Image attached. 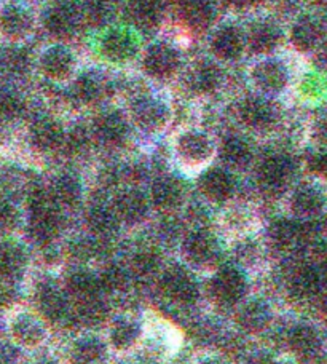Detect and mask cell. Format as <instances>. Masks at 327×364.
Masks as SVG:
<instances>
[{"instance_id":"obj_36","label":"cell","mask_w":327,"mask_h":364,"mask_svg":"<svg viewBox=\"0 0 327 364\" xmlns=\"http://www.w3.org/2000/svg\"><path fill=\"white\" fill-rule=\"evenodd\" d=\"M64 144L72 154H80L85 149H88L90 136L85 129L77 128L68 136V138H64Z\"/></svg>"},{"instance_id":"obj_42","label":"cell","mask_w":327,"mask_h":364,"mask_svg":"<svg viewBox=\"0 0 327 364\" xmlns=\"http://www.w3.org/2000/svg\"><path fill=\"white\" fill-rule=\"evenodd\" d=\"M323 272H324V277L327 278V256L324 259V265H323Z\"/></svg>"},{"instance_id":"obj_15","label":"cell","mask_w":327,"mask_h":364,"mask_svg":"<svg viewBox=\"0 0 327 364\" xmlns=\"http://www.w3.org/2000/svg\"><path fill=\"white\" fill-rule=\"evenodd\" d=\"M115 214L117 218L125 220L128 224H137L147 216L149 203L139 191L129 188L122 192L115 200Z\"/></svg>"},{"instance_id":"obj_6","label":"cell","mask_w":327,"mask_h":364,"mask_svg":"<svg viewBox=\"0 0 327 364\" xmlns=\"http://www.w3.org/2000/svg\"><path fill=\"white\" fill-rule=\"evenodd\" d=\"M251 77L254 85L268 95L283 91L287 85V79H289L284 64L274 60L262 61L257 66H254Z\"/></svg>"},{"instance_id":"obj_2","label":"cell","mask_w":327,"mask_h":364,"mask_svg":"<svg viewBox=\"0 0 327 364\" xmlns=\"http://www.w3.org/2000/svg\"><path fill=\"white\" fill-rule=\"evenodd\" d=\"M144 70L154 79H169L181 66L179 51L168 43H155L144 55Z\"/></svg>"},{"instance_id":"obj_37","label":"cell","mask_w":327,"mask_h":364,"mask_svg":"<svg viewBox=\"0 0 327 364\" xmlns=\"http://www.w3.org/2000/svg\"><path fill=\"white\" fill-rule=\"evenodd\" d=\"M309 168L313 173L327 176V154H313L309 159Z\"/></svg>"},{"instance_id":"obj_46","label":"cell","mask_w":327,"mask_h":364,"mask_svg":"<svg viewBox=\"0 0 327 364\" xmlns=\"http://www.w3.org/2000/svg\"><path fill=\"white\" fill-rule=\"evenodd\" d=\"M0 68H2V58H0Z\"/></svg>"},{"instance_id":"obj_45","label":"cell","mask_w":327,"mask_h":364,"mask_svg":"<svg viewBox=\"0 0 327 364\" xmlns=\"http://www.w3.org/2000/svg\"><path fill=\"white\" fill-rule=\"evenodd\" d=\"M324 60H326V64H327V51H326V55H324Z\"/></svg>"},{"instance_id":"obj_38","label":"cell","mask_w":327,"mask_h":364,"mask_svg":"<svg viewBox=\"0 0 327 364\" xmlns=\"http://www.w3.org/2000/svg\"><path fill=\"white\" fill-rule=\"evenodd\" d=\"M227 5L235 6V9H246V6H251L254 4H257L259 0H224Z\"/></svg>"},{"instance_id":"obj_7","label":"cell","mask_w":327,"mask_h":364,"mask_svg":"<svg viewBox=\"0 0 327 364\" xmlns=\"http://www.w3.org/2000/svg\"><path fill=\"white\" fill-rule=\"evenodd\" d=\"M246 38L237 26H225L215 32L211 41L213 53L222 61H237L243 55Z\"/></svg>"},{"instance_id":"obj_44","label":"cell","mask_w":327,"mask_h":364,"mask_svg":"<svg viewBox=\"0 0 327 364\" xmlns=\"http://www.w3.org/2000/svg\"><path fill=\"white\" fill-rule=\"evenodd\" d=\"M36 364H55V363H51V361H41V363H36Z\"/></svg>"},{"instance_id":"obj_26","label":"cell","mask_w":327,"mask_h":364,"mask_svg":"<svg viewBox=\"0 0 327 364\" xmlns=\"http://www.w3.org/2000/svg\"><path fill=\"white\" fill-rule=\"evenodd\" d=\"M23 251L15 243H0V279H10L23 265Z\"/></svg>"},{"instance_id":"obj_21","label":"cell","mask_w":327,"mask_h":364,"mask_svg":"<svg viewBox=\"0 0 327 364\" xmlns=\"http://www.w3.org/2000/svg\"><path fill=\"white\" fill-rule=\"evenodd\" d=\"M281 42V31L270 23H259L254 26L247 37V45L252 53L265 55L278 47Z\"/></svg>"},{"instance_id":"obj_40","label":"cell","mask_w":327,"mask_h":364,"mask_svg":"<svg viewBox=\"0 0 327 364\" xmlns=\"http://www.w3.org/2000/svg\"><path fill=\"white\" fill-rule=\"evenodd\" d=\"M250 364H277L274 363L270 356H265V355H260V356H256V358H252L250 361Z\"/></svg>"},{"instance_id":"obj_11","label":"cell","mask_w":327,"mask_h":364,"mask_svg":"<svg viewBox=\"0 0 327 364\" xmlns=\"http://www.w3.org/2000/svg\"><path fill=\"white\" fill-rule=\"evenodd\" d=\"M182 21L193 31H206L215 19V6L211 0H181Z\"/></svg>"},{"instance_id":"obj_34","label":"cell","mask_w":327,"mask_h":364,"mask_svg":"<svg viewBox=\"0 0 327 364\" xmlns=\"http://www.w3.org/2000/svg\"><path fill=\"white\" fill-rule=\"evenodd\" d=\"M102 360V350L95 343H83L77 347L72 353V363L74 364H100Z\"/></svg>"},{"instance_id":"obj_10","label":"cell","mask_w":327,"mask_h":364,"mask_svg":"<svg viewBox=\"0 0 327 364\" xmlns=\"http://www.w3.org/2000/svg\"><path fill=\"white\" fill-rule=\"evenodd\" d=\"M292 176V164L283 155L268 157L259 170V181L267 191L277 192L283 188Z\"/></svg>"},{"instance_id":"obj_25","label":"cell","mask_w":327,"mask_h":364,"mask_svg":"<svg viewBox=\"0 0 327 364\" xmlns=\"http://www.w3.org/2000/svg\"><path fill=\"white\" fill-rule=\"evenodd\" d=\"M319 36H321V31H319L318 24L310 18H302L294 26L291 38L300 51H309L316 47Z\"/></svg>"},{"instance_id":"obj_18","label":"cell","mask_w":327,"mask_h":364,"mask_svg":"<svg viewBox=\"0 0 327 364\" xmlns=\"http://www.w3.org/2000/svg\"><path fill=\"white\" fill-rule=\"evenodd\" d=\"M31 139L41 151H55L64 144V133L60 123L53 119H41L31 128Z\"/></svg>"},{"instance_id":"obj_19","label":"cell","mask_w":327,"mask_h":364,"mask_svg":"<svg viewBox=\"0 0 327 364\" xmlns=\"http://www.w3.org/2000/svg\"><path fill=\"white\" fill-rule=\"evenodd\" d=\"M201 192L213 201H225L232 197L235 182L224 170H211L203 174L200 181Z\"/></svg>"},{"instance_id":"obj_17","label":"cell","mask_w":327,"mask_h":364,"mask_svg":"<svg viewBox=\"0 0 327 364\" xmlns=\"http://www.w3.org/2000/svg\"><path fill=\"white\" fill-rule=\"evenodd\" d=\"M222 79H224V73H222L219 64L213 61H200L192 69L188 83L196 93L208 95L220 87Z\"/></svg>"},{"instance_id":"obj_16","label":"cell","mask_w":327,"mask_h":364,"mask_svg":"<svg viewBox=\"0 0 327 364\" xmlns=\"http://www.w3.org/2000/svg\"><path fill=\"white\" fill-rule=\"evenodd\" d=\"M107 80L97 73H85L78 75L72 85V96L78 102L95 104L100 102L107 95Z\"/></svg>"},{"instance_id":"obj_30","label":"cell","mask_w":327,"mask_h":364,"mask_svg":"<svg viewBox=\"0 0 327 364\" xmlns=\"http://www.w3.org/2000/svg\"><path fill=\"white\" fill-rule=\"evenodd\" d=\"M2 64L9 68L10 73L16 75H24L31 69L32 56L28 48H11L2 58Z\"/></svg>"},{"instance_id":"obj_20","label":"cell","mask_w":327,"mask_h":364,"mask_svg":"<svg viewBox=\"0 0 327 364\" xmlns=\"http://www.w3.org/2000/svg\"><path fill=\"white\" fill-rule=\"evenodd\" d=\"M182 198H184V187L176 178L161 176L154 182L152 201L161 210H173L181 205Z\"/></svg>"},{"instance_id":"obj_1","label":"cell","mask_w":327,"mask_h":364,"mask_svg":"<svg viewBox=\"0 0 327 364\" xmlns=\"http://www.w3.org/2000/svg\"><path fill=\"white\" fill-rule=\"evenodd\" d=\"M83 23V10L74 0H56L43 13V26L51 36L69 38Z\"/></svg>"},{"instance_id":"obj_24","label":"cell","mask_w":327,"mask_h":364,"mask_svg":"<svg viewBox=\"0 0 327 364\" xmlns=\"http://www.w3.org/2000/svg\"><path fill=\"white\" fill-rule=\"evenodd\" d=\"M51 195L60 206H75L82 198V186L75 176L63 174L56 179Z\"/></svg>"},{"instance_id":"obj_28","label":"cell","mask_w":327,"mask_h":364,"mask_svg":"<svg viewBox=\"0 0 327 364\" xmlns=\"http://www.w3.org/2000/svg\"><path fill=\"white\" fill-rule=\"evenodd\" d=\"M90 225L97 235H107V233L114 232L119 225V218L114 210H109L106 206H95L90 213Z\"/></svg>"},{"instance_id":"obj_35","label":"cell","mask_w":327,"mask_h":364,"mask_svg":"<svg viewBox=\"0 0 327 364\" xmlns=\"http://www.w3.org/2000/svg\"><path fill=\"white\" fill-rule=\"evenodd\" d=\"M18 213L11 201L5 197H0V232L11 230L16 225Z\"/></svg>"},{"instance_id":"obj_3","label":"cell","mask_w":327,"mask_h":364,"mask_svg":"<svg viewBox=\"0 0 327 364\" xmlns=\"http://www.w3.org/2000/svg\"><path fill=\"white\" fill-rule=\"evenodd\" d=\"M131 112H133L136 125L149 133L161 129L166 125L169 117L168 107L155 97H139V100H136L133 107H131Z\"/></svg>"},{"instance_id":"obj_14","label":"cell","mask_w":327,"mask_h":364,"mask_svg":"<svg viewBox=\"0 0 327 364\" xmlns=\"http://www.w3.org/2000/svg\"><path fill=\"white\" fill-rule=\"evenodd\" d=\"M42 73L51 80H64L74 69V56L64 47H51L41 58Z\"/></svg>"},{"instance_id":"obj_43","label":"cell","mask_w":327,"mask_h":364,"mask_svg":"<svg viewBox=\"0 0 327 364\" xmlns=\"http://www.w3.org/2000/svg\"><path fill=\"white\" fill-rule=\"evenodd\" d=\"M324 314H326V320H327V297L324 299Z\"/></svg>"},{"instance_id":"obj_9","label":"cell","mask_w":327,"mask_h":364,"mask_svg":"<svg viewBox=\"0 0 327 364\" xmlns=\"http://www.w3.org/2000/svg\"><path fill=\"white\" fill-rule=\"evenodd\" d=\"M128 18L137 29L152 32L163 19V5L160 0H129Z\"/></svg>"},{"instance_id":"obj_32","label":"cell","mask_w":327,"mask_h":364,"mask_svg":"<svg viewBox=\"0 0 327 364\" xmlns=\"http://www.w3.org/2000/svg\"><path fill=\"white\" fill-rule=\"evenodd\" d=\"M23 110V101L16 93L0 90V120H11Z\"/></svg>"},{"instance_id":"obj_41","label":"cell","mask_w":327,"mask_h":364,"mask_svg":"<svg viewBox=\"0 0 327 364\" xmlns=\"http://www.w3.org/2000/svg\"><path fill=\"white\" fill-rule=\"evenodd\" d=\"M200 364H225V363L220 360H215V358H209V360H203Z\"/></svg>"},{"instance_id":"obj_4","label":"cell","mask_w":327,"mask_h":364,"mask_svg":"<svg viewBox=\"0 0 327 364\" xmlns=\"http://www.w3.org/2000/svg\"><path fill=\"white\" fill-rule=\"evenodd\" d=\"M93 134L104 146H120L125 142L128 136V122L120 112L109 110V112L101 114L95 120Z\"/></svg>"},{"instance_id":"obj_31","label":"cell","mask_w":327,"mask_h":364,"mask_svg":"<svg viewBox=\"0 0 327 364\" xmlns=\"http://www.w3.org/2000/svg\"><path fill=\"white\" fill-rule=\"evenodd\" d=\"M83 10V19L91 26H100V24H106L112 11H110V6L107 0H88L87 6Z\"/></svg>"},{"instance_id":"obj_27","label":"cell","mask_w":327,"mask_h":364,"mask_svg":"<svg viewBox=\"0 0 327 364\" xmlns=\"http://www.w3.org/2000/svg\"><path fill=\"white\" fill-rule=\"evenodd\" d=\"M291 346L294 350H296V353L302 355L309 360L310 356L318 353L319 337L315 329H311L309 326H302L292 333Z\"/></svg>"},{"instance_id":"obj_39","label":"cell","mask_w":327,"mask_h":364,"mask_svg":"<svg viewBox=\"0 0 327 364\" xmlns=\"http://www.w3.org/2000/svg\"><path fill=\"white\" fill-rule=\"evenodd\" d=\"M318 134H319V138H321V141L327 142V117H326V119H323L321 122H319Z\"/></svg>"},{"instance_id":"obj_5","label":"cell","mask_w":327,"mask_h":364,"mask_svg":"<svg viewBox=\"0 0 327 364\" xmlns=\"http://www.w3.org/2000/svg\"><path fill=\"white\" fill-rule=\"evenodd\" d=\"M101 53L114 63H127L137 53V42L128 31L112 29L101 38Z\"/></svg>"},{"instance_id":"obj_29","label":"cell","mask_w":327,"mask_h":364,"mask_svg":"<svg viewBox=\"0 0 327 364\" xmlns=\"http://www.w3.org/2000/svg\"><path fill=\"white\" fill-rule=\"evenodd\" d=\"M272 237L281 246H291L304 240V227L292 220H278L272 227Z\"/></svg>"},{"instance_id":"obj_33","label":"cell","mask_w":327,"mask_h":364,"mask_svg":"<svg viewBox=\"0 0 327 364\" xmlns=\"http://www.w3.org/2000/svg\"><path fill=\"white\" fill-rule=\"evenodd\" d=\"M319 277L310 269H302L296 273L294 278V289L299 296H311L318 289Z\"/></svg>"},{"instance_id":"obj_22","label":"cell","mask_w":327,"mask_h":364,"mask_svg":"<svg viewBox=\"0 0 327 364\" xmlns=\"http://www.w3.org/2000/svg\"><path fill=\"white\" fill-rule=\"evenodd\" d=\"M292 211L304 218H311L321 213L324 208V197L323 193L315 187L302 186L299 187L292 195L291 200Z\"/></svg>"},{"instance_id":"obj_8","label":"cell","mask_w":327,"mask_h":364,"mask_svg":"<svg viewBox=\"0 0 327 364\" xmlns=\"http://www.w3.org/2000/svg\"><path fill=\"white\" fill-rule=\"evenodd\" d=\"M240 119L251 128H268L277 120V110L264 97L251 96L240 104Z\"/></svg>"},{"instance_id":"obj_13","label":"cell","mask_w":327,"mask_h":364,"mask_svg":"<svg viewBox=\"0 0 327 364\" xmlns=\"http://www.w3.org/2000/svg\"><path fill=\"white\" fill-rule=\"evenodd\" d=\"M178 152L187 164L200 165L213 154V144L205 133L187 132L178 141Z\"/></svg>"},{"instance_id":"obj_23","label":"cell","mask_w":327,"mask_h":364,"mask_svg":"<svg viewBox=\"0 0 327 364\" xmlns=\"http://www.w3.org/2000/svg\"><path fill=\"white\" fill-rule=\"evenodd\" d=\"M222 160L232 168H246L252 159V149L240 136L227 138L220 149Z\"/></svg>"},{"instance_id":"obj_12","label":"cell","mask_w":327,"mask_h":364,"mask_svg":"<svg viewBox=\"0 0 327 364\" xmlns=\"http://www.w3.org/2000/svg\"><path fill=\"white\" fill-rule=\"evenodd\" d=\"M32 29L31 13L19 5H9L0 11V32L11 41L26 37Z\"/></svg>"}]
</instances>
